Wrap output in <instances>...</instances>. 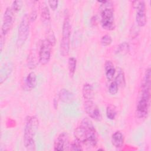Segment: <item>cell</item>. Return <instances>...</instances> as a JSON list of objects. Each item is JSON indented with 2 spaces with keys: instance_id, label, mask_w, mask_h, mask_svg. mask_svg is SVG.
<instances>
[{
  "instance_id": "2",
  "label": "cell",
  "mask_w": 151,
  "mask_h": 151,
  "mask_svg": "<svg viewBox=\"0 0 151 151\" xmlns=\"http://www.w3.org/2000/svg\"><path fill=\"white\" fill-rule=\"evenodd\" d=\"M39 122L35 116H28L26 119L24 131V145L28 150H35V143L34 136L38 128Z\"/></svg>"
},
{
  "instance_id": "14",
  "label": "cell",
  "mask_w": 151,
  "mask_h": 151,
  "mask_svg": "<svg viewBox=\"0 0 151 151\" xmlns=\"http://www.w3.org/2000/svg\"><path fill=\"white\" fill-rule=\"evenodd\" d=\"M12 71V65L11 63L5 64L0 71V84H2L10 76Z\"/></svg>"
},
{
  "instance_id": "31",
  "label": "cell",
  "mask_w": 151,
  "mask_h": 151,
  "mask_svg": "<svg viewBox=\"0 0 151 151\" xmlns=\"http://www.w3.org/2000/svg\"><path fill=\"white\" fill-rule=\"evenodd\" d=\"M0 50L1 52L2 51L4 44H5V35H4L2 34H1V36H0Z\"/></svg>"
},
{
  "instance_id": "21",
  "label": "cell",
  "mask_w": 151,
  "mask_h": 151,
  "mask_svg": "<svg viewBox=\"0 0 151 151\" xmlns=\"http://www.w3.org/2000/svg\"><path fill=\"white\" fill-rule=\"evenodd\" d=\"M116 114L117 112L115 107L111 104L109 105L106 109L107 117L110 120H114L116 118Z\"/></svg>"
},
{
  "instance_id": "25",
  "label": "cell",
  "mask_w": 151,
  "mask_h": 151,
  "mask_svg": "<svg viewBox=\"0 0 151 151\" xmlns=\"http://www.w3.org/2000/svg\"><path fill=\"white\" fill-rule=\"evenodd\" d=\"M81 143L77 140H75L70 144L69 149L71 150H83V149L81 146Z\"/></svg>"
},
{
  "instance_id": "23",
  "label": "cell",
  "mask_w": 151,
  "mask_h": 151,
  "mask_svg": "<svg viewBox=\"0 0 151 151\" xmlns=\"http://www.w3.org/2000/svg\"><path fill=\"white\" fill-rule=\"evenodd\" d=\"M45 40L48 42V43L50 44L51 47H53L55 45L56 40H55V37L54 35V32L51 29H48L46 33V38Z\"/></svg>"
},
{
  "instance_id": "19",
  "label": "cell",
  "mask_w": 151,
  "mask_h": 151,
  "mask_svg": "<svg viewBox=\"0 0 151 151\" xmlns=\"http://www.w3.org/2000/svg\"><path fill=\"white\" fill-rule=\"evenodd\" d=\"M93 87L90 83H86L83 85L82 93L86 100H91L93 97Z\"/></svg>"
},
{
  "instance_id": "13",
  "label": "cell",
  "mask_w": 151,
  "mask_h": 151,
  "mask_svg": "<svg viewBox=\"0 0 151 151\" xmlns=\"http://www.w3.org/2000/svg\"><path fill=\"white\" fill-rule=\"evenodd\" d=\"M111 143L116 148H120L124 143V136L120 131L114 132L111 136Z\"/></svg>"
},
{
  "instance_id": "11",
  "label": "cell",
  "mask_w": 151,
  "mask_h": 151,
  "mask_svg": "<svg viewBox=\"0 0 151 151\" xmlns=\"http://www.w3.org/2000/svg\"><path fill=\"white\" fill-rule=\"evenodd\" d=\"M104 70L106 78L109 81H111L114 78L116 69L113 63L111 61H106L104 64Z\"/></svg>"
},
{
  "instance_id": "18",
  "label": "cell",
  "mask_w": 151,
  "mask_h": 151,
  "mask_svg": "<svg viewBox=\"0 0 151 151\" xmlns=\"http://www.w3.org/2000/svg\"><path fill=\"white\" fill-rule=\"evenodd\" d=\"M59 99L65 103H71L74 99L73 94L67 89H61L58 94Z\"/></svg>"
},
{
  "instance_id": "12",
  "label": "cell",
  "mask_w": 151,
  "mask_h": 151,
  "mask_svg": "<svg viewBox=\"0 0 151 151\" xmlns=\"http://www.w3.org/2000/svg\"><path fill=\"white\" fill-rule=\"evenodd\" d=\"M70 38L62 37L60 44V52L63 57H67L70 52Z\"/></svg>"
},
{
  "instance_id": "5",
  "label": "cell",
  "mask_w": 151,
  "mask_h": 151,
  "mask_svg": "<svg viewBox=\"0 0 151 151\" xmlns=\"http://www.w3.org/2000/svg\"><path fill=\"white\" fill-rule=\"evenodd\" d=\"M29 32V18L27 14H25L18 26L17 45L22 47L27 41Z\"/></svg>"
},
{
  "instance_id": "27",
  "label": "cell",
  "mask_w": 151,
  "mask_h": 151,
  "mask_svg": "<svg viewBox=\"0 0 151 151\" xmlns=\"http://www.w3.org/2000/svg\"><path fill=\"white\" fill-rule=\"evenodd\" d=\"M119 86L115 81H112L109 87V92L111 95H115L117 93Z\"/></svg>"
},
{
  "instance_id": "24",
  "label": "cell",
  "mask_w": 151,
  "mask_h": 151,
  "mask_svg": "<svg viewBox=\"0 0 151 151\" xmlns=\"http://www.w3.org/2000/svg\"><path fill=\"white\" fill-rule=\"evenodd\" d=\"M129 51V45L126 42L121 43L117 47V52L121 54H126Z\"/></svg>"
},
{
  "instance_id": "10",
  "label": "cell",
  "mask_w": 151,
  "mask_h": 151,
  "mask_svg": "<svg viewBox=\"0 0 151 151\" xmlns=\"http://www.w3.org/2000/svg\"><path fill=\"white\" fill-rule=\"evenodd\" d=\"M70 143L68 135L66 132L61 133L54 142V149L57 151H64L69 149Z\"/></svg>"
},
{
  "instance_id": "22",
  "label": "cell",
  "mask_w": 151,
  "mask_h": 151,
  "mask_svg": "<svg viewBox=\"0 0 151 151\" xmlns=\"http://www.w3.org/2000/svg\"><path fill=\"white\" fill-rule=\"evenodd\" d=\"M115 81L119 87H123L126 84V81H125V77L123 72L120 70L119 71L116 77Z\"/></svg>"
},
{
  "instance_id": "7",
  "label": "cell",
  "mask_w": 151,
  "mask_h": 151,
  "mask_svg": "<svg viewBox=\"0 0 151 151\" xmlns=\"http://www.w3.org/2000/svg\"><path fill=\"white\" fill-rule=\"evenodd\" d=\"M84 109L89 117L98 122L101 120V113L97 106L92 100H86L84 101Z\"/></svg>"
},
{
  "instance_id": "17",
  "label": "cell",
  "mask_w": 151,
  "mask_h": 151,
  "mask_svg": "<svg viewBox=\"0 0 151 151\" xmlns=\"http://www.w3.org/2000/svg\"><path fill=\"white\" fill-rule=\"evenodd\" d=\"M37 84V76L35 73L31 72L29 73L25 80V85L28 90L34 89Z\"/></svg>"
},
{
  "instance_id": "26",
  "label": "cell",
  "mask_w": 151,
  "mask_h": 151,
  "mask_svg": "<svg viewBox=\"0 0 151 151\" xmlns=\"http://www.w3.org/2000/svg\"><path fill=\"white\" fill-rule=\"evenodd\" d=\"M112 38L110 35L106 34L103 35L101 40H100V43L101 45L104 47H106L108 45H110L112 42Z\"/></svg>"
},
{
  "instance_id": "3",
  "label": "cell",
  "mask_w": 151,
  "mask_h": 151,
  "mask_svg": "<svg viewBox=\"0 0 151 151\" xmlns=\"http://www.w3.org/2000/svg\"><path fill=\"white\" fill-rule=\"evenodd\" d=\"M151 83L143 81L141 89V94L136 106V116L139 119L147 117L148 114L150 99Z\"/></svg>"
},
{
  "instance_id": "30",
  "label": "cell",
  "mask_w": 151,
  "mask_h": 151,
  "mask_svg": "<svg viewBox=\"0 0 151 151\" xmlns=\"http://www.w3.org/2000/svg\"><path fill=\"white\" fill-rule=\"evenodd\" d=\"M37 17V11L34 9V10L32 11L30 16H29V21H34Z\"/></svg>"
},
{
  "instance_id": "15",
  "label": "cell",
  "mask_w": 151,
  "mask_h": 151,
  "mask_svg": "<svg viewBox=\"0 0 151 151\" xmlns=\"http://www.w3.org/2000/svg\"><path fill=\"white\" fill-rule=\"evenodd\" d=\"M41 9V19L42 22L46 25H48L50 21V12L48 6L45 3L43 2L40 6Z\"/></svg>"
},
{
  "instance_id": "20",
  "label": "cell",
  "mask_w": 151,
  "mask_h": 151,
  "mask_svg": "<svg viewBox=\"0 0 151 151\" xmlns=\"http://www.w3.org/2000/svg\"><path fill=\"white\" fill-rule=\"evenodd\" d=\"M77 65V60L76 58L71 57L68 58V67L70 77H73L74 75Z\"/></svg>"
},
{
  "instance_id": "1",
  "label": "cell",
  "mask_w": 151,
  "mask_h": 151,
  "mask_svg": "<svg viewBox=\"0 0 151 151\" xmlns=\"http://www.w3.org/2000/svg\"><path fill=\"white\" fill-rule=\"evenodd\" d=\"M76 140L81 143L94 147L97 143V135L95 127L91 121L88 118H84L81 122L74 132Z\"/></svg>"
},
{
  "instance_id": "29",
  "label": "cell",
  "mask_w": 151,
  "mask_h": 151,
  "mask_svg": "<svg viewBox=\"0 0 151 151\" xmlns=\"http://www.w3.org/2000/svg\"><path fill=\"white\" fill-rule=\"evenodd\" d=\"M48 4L50 7V8L53 10V11H55L57 7H58V1H48Z\"/></svg>"
},
{
  "instance_id": "8",
  "label": "cell",
  "mask_w": 151,
  "mask_h": 151,
  "mask_svg": "<svg viewBox=\"0 0 151 151\" xmlns=\"http://www.w3.org/2000/svg\"><path fill=\"white\" fill-rule=\"evenodd\" d=\"M14 11L11 7H7L4 12L1 33L6 35L11 28L14 21Z\"/></svg>"
},
{
  "instance_id": "28",
  "label": "cell",
  "mask_w": 151,
  "mask_h": 151,
  "mask_svg": "<svg viewBox=\"0 0 151 151\" xmlns=\"http://www.w3.org/2000/svg\"><path fill=\"white\" fill-rule=\"evenodd\" d=\"M22 6V1L17 0L13 2L11 8L14 12H17L21 10Z\"/></svg>"
},
{
  "instance_id": "6",
  "label": "cell",
  "mask_w": 151,
  "mask_h": 151,
  "mask_svg": "<svg viewBox=\"0 0 151 151\" xmlns=\"http://www.w3.org/2000/svg\"><path fill=\"white\" fill-rule=\"evenodd\" d=\"M51 46L48 43V42L45 39L42 41L39 52H38V58L39 62L42 65H46L48 64L51 59Z\"/></svg>"
},
{
  "instance_id": "16",
  "label": "cell",
  "mask_w": 151,
  "mask_h": 151,
  "mask_svg": "<svg viewBox=\"0 0 151 151\" xmlns=\"http://www.w3.org/2000/svg\"><path fill=\"white\" fill-rule=\"evenodd\" d=\"M71 32V25L70 20V17L68 15H65L62 28V37L70 38Z\"/></svg>"
},
{
  "instance_id": "4",
  "label": "cell",
  "mask_w": 151,
  "mask_h": 151,
  "mask_svg": "<svg viewBox=\"0 0 151 151\" xmlns=\"http://www.w3.org/2000/svg\"><path fill=\"white\" fill-rule=\"evenodd\" d=\"M101 4V25L102 28L107 31H112L115 28L114 11L110 1H99Z\"/></svg>"
},
{
  "instance_id": "9",
  "label": "cell",
  "mask_w": 151,
  "mask_h": 151,
  "mask_svg": "<svg viewBox=\"0 0 151 151\" xmlns=\"http://www.w3.org/2000/svg\"><path fill=\"white\" fill-rule=\"evenodd\" d=\"M136 21L137 25L140 27H143L146 24V6L144 1L136 2Z\"/></svg>"
}]
</instances>
